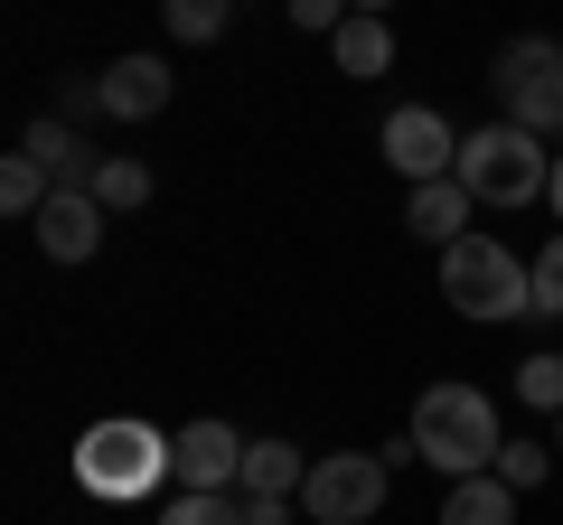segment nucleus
Listing matches in <instances>:
<instances>
[{
    "label": "nucleus",
    "mask_w": 563,
    "mask_h": 525,
    "mask_svg": "<svg viewBox=\"0 0 563 525\" xmlns=\"http://www.w3.org/2000/svg\"><path fill=\"white\" fill-rule=\"evenodd\" d=\"M413 450L442 469L451 488H461V479H488V469H498V450H507L498 404H488L479 384H432V394L413 404Z\"/></svg>",
    "instance_id": "obj_1"
},
{
    "label": "nucleus",
    "mask_w": 563,
    "mask_h": 525,
    "mask_svg": "<svg viewBox=\"0 0 563 525\" xmlns=\"http://www.w3.org/2000/svg\"><path fill=\"white\" fill-rule=\"evenodd\" d=\"M161 479H169V432H151L141 413H113V423H95L76 442V488L85 498L132 506V498H151Z\"/></svg>",
    "instance_id": "obj_2"
},
{
    "label": "nucleus",
    "mask_w": 563,
    "mask_h": 525,
    "mask_svg": "<svg viewBox=\"0 0 563 525\" xmlns=\"http://www.w3.org/2000/svg\"><path fill=\"white\" fill-rule=\"evenodd\" d=\"M442 301L461 320H536V262H517L498 235H461L442 254Z\"/></svg>",
    "instance_id": "obj_3"
},
{
    "label": "nucleus",
    "mask_w": 563,
    "mask_h": 525,
    "mask_svg": "<svg viewBox=\"0 0 563 525\" xmlns=\"http://www.w3.org/2000/svg\"><path fill=\"white\" fill-rule=\"evenodd\" d=\"M451 179L470 188V206H526L554 188V160H544L536 132H517V122H488V132H461V169Z\"/></svg>",
    "instance_id": "obj_4"
},
{
    "label": "nucleus",
    "mask_w": 563,
    "mask_h": 525,
    "mask_svg": "<svg viewBox=\"0 0 563 525\" xmlns=\"http://www.w3.org/2000/svg\"><path fill=\"white\" fill-rule=\"evenodd\" d=\"M498 103H507V122L517 132H563V38H507L498 47Z\"/></svg>",
    "instance_id": "obj_5"
},
{
    "label": "nucleus",
    "mask_w": 563,
    "mask_h": 525,
    "mask_svg": "<svg viewBox=\"0 0 563 525\" xmlns=\"http://www.w3.org/2000/svg\"><path fill=\"white\" fill-rule=\"evenodd\" d=\"M385 479L395 469L376 460V450H329V460H310V488H301V506L320 525H366L385 506Z\"/></svg>",
    "instance_id": "obj_6"
},
{
    "label": "nucleus",
    "mask_w": 563,
    "mask_h": 525,
    "mask_svg": "<svg viewBox=\"0 0 563 525\" xmlns=\"http://www.w3.org/2000/svg\"><path fill=\"white\" fill-rule=\"evenodd\" d=\"M244 432L235 423H188V432H169V479H179V498H235V479H244Z\"/></svg>",
    "instance_id": "obj_7"
},
{
    "label": "nucleus",
    "mask_w": 563,
    "mask_h": 525,
    "mask_svg": "<svg viewBox=\"0 0 563 525\" xmlns=\"http://www.w3.org/2000/svg\"><path fill=\"white\" fill-rule=\"evenodd\" d=\"M376 142H385V160H395L413 188H432V179H451V169H461V132H451L432 103H395Z\"/></svg>",
    "instance_id": "obj_8"
},
{
    "label": "nucleus",
    "mask_w": 563,
    "mask_h": 525,
    "mask_svg": "<svg viewBox=\"0 0 563 525\" xmlns=\"http://www.w3.org/2000/svg\"><path fill=\"white\" fill-rule=\"evenodd\" d=\"M95 85H103V113L113 122H151V113H169V94H179V85H169V57H113Z\"/></svg>",
    "instance_id": "obj_9"
},
{
    "label": "nucleus",
    "mask_w": 563,
    "mask_h": 525,
    "mask_svg": "<svg viewBox=\"0 0 563 525\" xmlns=\"http://www.w3.org/2000/svg\"><path fill=\"white\" fill-rule=\"evenodd\" d=\"M38 244H47V262H95V254H103V206H95V188H57L47 216H38Z\"/></svg>",
    "instance_id": "obj_10"
},
{
    "label": "nucleus",
    "mask_w": 563,
    "mask_h": 525,
    "mask_svg": "<svg viewBox=\"0 0 563 525\" xmlns=\"http://www.w3.org/2000/svg\"><path fill=\"white\" fill-rule=\"evenodd\" d=\"M310 488V460L291 442H254L244 450V479H235V498H273V506H291Z\"/></svg>",
    "instance_id": "obj_11"
},
{
    "label": "nucleus",
    "mask_w": 563,
    "mask_h": 525,
    "mask_svg": "<svg viewBox=\"0 0 563 525\" xmlns=\"http://www.w3.org/2000/svg\"><path fill=\"white\" fill-rule=\"evenodd\" d=\"M404 225H413L422 244H442V254H451V244L470 235V188H461V179H432V188H413V198H404Z\"/></svg>",
    "instance_id": "obj_12"
},
{
    "label": "nucleus",
    "mask_w": 563,
    "mask_h": 525,
    "mask_svg": "<svg viewBox=\"0 0 563 525\" xmlns=\"http://www.w3.org/2000/svg\"><path fill=\"white\" fill-rule=\"evenodd\" d=\"M329 57H339V76L376 85L385 66H395V29H385L376 10H347V29H339V38H329Z\"/></svg>",
    "instance_id": "obj_13"
},
{
    "label": "nucleus",
    "mask_w": 563,
    "mask_h": 525,
    "mask_svg": "<svg viewBox=\"0 0 563 525\" xmlns=\"http://www.w3.org/2000/svg\"><path fill=\"white\" fill-rule=\"evenodd\" d=\"M20 150H29V160H38L57 188H95V169H103L95 150H85L76 132H66V122H29V142H20Z\"/></svg>",
    "instance_id": "obj_14"
},
{
    "label": "nucleus",
    "mask_w": 563,
    "mask_h": 525,
    "mask_svg": "<svg viewBox=\"0 0 563 525\" xmlns=\"http://www.w3.org/2000/svg\"><path fill=\"white\" fill-rule=\"evenodd\" d=\"M442 525H517V488L488 469V479H461L442 498Z\"/></svg>",
    "instance_id": "obj_15"
},
{
    "label": "nucleus",
    "mask_w": 563,
    "mask_h": 525,
    "mask_svg": "<svg viewBox=\"0 0 563 525\" xmlns=\"http://www.w3.org/2000/svg\"><path fill=\"white\" fill-rule=\"evenodd\" d=\"M47 198H57V179H47V169L29 160V150H10V160H0V206L38 225V216H47Z\"/></svg>",
    "instance_id": "obj_16"
},
{
    "label": "nucleus",
    "mask_w": 563,
    "mask_h": 525,
    "mask_svg": "<svg viewBox=\"0 0 563 525\" xmlns=\"http://www.w3.org/2000/svg\"><path fill=\"white\" fill-rule=\"evenodd\" d=\"M95 206H103V216L151 206V169H141V160H103V169H95Z\"/></svg>",
    "instance_id": "obj_17"
},
{
    "label": "nucleus",
    "mask_w": 563,
    "mask_h": 525,
    "mask_svg": "<svg viewBox=\"0 0 563 525\" xmlns=\"http://www.w3.org/2000/svg\"><path fill=\"white\" fill-rule=\"evenodd\" d=\"M554 460H563L554 442H507V450H498V479L526 498V488H544V479H554Z\"/></svg>",
    "instance_id": "obj_18"
},
{
    "label": "nucleus",
    "mask_w": 563,
    "mask_h": 525,
    "mask_svg": "<svg viewBox=\"0 0 563 525\" xmlns=\"http://www.w3.org/2000/svg\"><path fill=\"white\" fill-rule=\"evenodd\" d=\"M517 404H536V413L563 423V357H526L517 366Z\"/></svg>",
    "instance_id": "obj_19"
},
{
    "label": "nucleus",
    "mask_w": 563,
    "mask_h": 525,
    "mask_svg": "<svg viewBox=\"0 0 563 525\" xmlns=\"http://www.w3.org/2000/svg\"><path fill=\"white\" fill-rule=\"evenodd\" d=\"M536 320H563V235H544L536 254Z\"/></svg>",
    "instance_id": "obj_20"
},
{
    "label": "nucleus",
    "mask_w": 563,
    "mask_h": 525,
    "mask_svg": "<svg viewBox=\"0 0 563 525\" xmlns=\"http://www.w3.org/2000/svg\"><path fill=\"white\" fill-rule=\"evenodd\" d=\"M225 0H169V38H217Z\"/></svg>",
    "instance_id": "obj_21"
},
{
    "label": "nucleus",
    "mask_w": 563,
    "mask_h": 525,
    "mask_svg": "<svg viewBox=\"0 0 563 525\" xmlns=\"http://www.w3.org/2000/svg\"><path fill=\"white\" fill-rule=\"evenodd\" d=\"M161 525H244V498H179Z\"/></svg>",
    "instance_id": "obj_22"
},
{
    "label": "nucleus",
    "mask_w": 563,
    "mask_h": 525,
    "mask_svg": "<svg viewBox=\"0 0 563 525\" xmlns=\"http://www.w3.org/2000/svg\"><path fill=\"white\" fill-rule=\"evenodd\" d=\"M291 29H310V38H339L347 10H339V0H291Z\"/></svg>",
    "instance_id": "obj_23"
},
{
    "label": "nucleus",
    "mask_w": 563,
    "mask_h": 525,
    "mask_svg": "<svg viewBox=\"0 0 563 525\" xmlns=\"http://www.w3.org/2000/svg\"><path fill=\"white\" fill-rule=\"evenodd\" d=\"M244 525H291V506H273V498H244Z\"/></svg>",
    "instance_id": "obj_24"
},
{
    "label": "nucleus",
    "mask_w": 563,
    "mask_h": 525,
    "mask_svg": "<svg viewBox=\"0 0 563 525\" xmlns=\"http://www.w3.org/2000/svg\"><path fill=\"white\" fill-rule=\"evenodd\" d=\"M544 198H554V235H563V160H554V188H544Z\"/></svg>",
    "instance_id": "obj_25"
},
{
    "label": "nucleus",
    "mask_w": 563,
    "mask_h": 525,
    "mask_svg": "<svg viewBox=\"0 0 563 525\" xmlns=\"http://www.w3.org/2000/svg\"><path fill=\"white\" fill-rule=\"evenodd\" d=\"M554 450H563V423H554Z\"/></svg>",
    "instance_id": "obj_26"
}]
</instances>
